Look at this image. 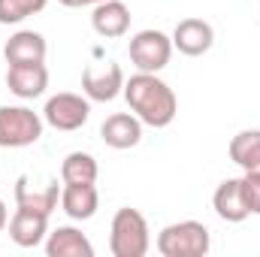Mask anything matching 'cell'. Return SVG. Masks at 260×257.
<instances>
[{
    "mask_svg": "<svg viewBox=\"0 0 260 257\" xmlns=\"http://www.w3.org/2000/svg\"><path fill=\"white\" fill-rule=\"evenodd\" d=\"M64 182H97V160L88 151H70L61 164Z\"/></svg>",
    "mask_w": 260,
    "mask_h": 257,
    "instance_id": "d6986e66",
    "label": "cell"
},
{
    "mask_svg": "<svg viewBox=\"0 0 260 257\" xmlns=\"http://www.w3.org/2000/svg\"><path fill=\"white\" fill-rule=\"evenodd\" d=\"M91 27L106 40H118L130 30V9L121 0H103L91 12Z\"/></svg>",
    "mask_w": 260,
    "mask_h": 257,
    "instance_id": "4fadbf2b",
    "label": "cell"
},
{
    "mask_svg": "<svg viewBox=\"0 0 260 257\" xmlns=\"http://www.w3.org/2000/svg\"><path fill=\"white\" fill-rule=\"evenodd\" d=\"M230 160L245 173H260V130H242L230 139Z\"/></svg>",
    "mask_w": 260,
    "mask_h": 257,
    "instance_id": "ac0fdd59",
    "label": "cell"
},
{
    "mask_svg": "<svg viewBox=\"0 0 260 257\" xmlns=\"http://www.w3.org/2000/svg\"><path fill=\"white\" fill-rule=\"evenodd\" d=\"M121 94L127 100L130 112L148 127H170L179 112V100L173 88L164 79H157V73H136L124 79Z\"/></svg>",
    "mask_w": 260,
    "mask_h": 257,
    "instance_id": "6da1fadb",
    "label": "cell"
},
{
    "mask_svg": "<svg viewBox=\"0 0 260 257\" xmlns=\"http://www.w3.org/2000/svg\"><path fill=\"white\" fill-rule=\"evenodd\" d=\"M130 61L139 73H160L173 58V37H167L164 30H139L130 40Z\"/></svg>",
    "mask_w": 260,
    "mask_h": 257,
    "instance_id": "5b68a950",
    "label": "cell"
},
{
    "mask_svg": "<svg viewBox=\"0 0 260 257\" xmlns=\"http://www.w3.org/2000/svg\"><path fill=\"white\" fill-rule=\"evenodd\" d=\"M212 43H215V30L203 18H182L173 30V49H179L188 58L206 55L212 49Z\"/></svg>",
    "mask_w": 260,
    "mask_h": 257,
    "instance_id": "ba28073f",
    "label": "cell"
},
{
    "mask_svg": "<svg viewBox=\"0 0 260 257\" xmlns=\"http://www.w3.org/2000/svg\"><path fill=\"white\" fill-rule=\"evenodd\" d=\"M209 245V230L200 221H176L157 233V251L164 257H203Z\"/></svg>",
    "mask_w": 260,
    "mask_h": 257,
    "instance_id": "3957f363",
    "label": "cell"
},
{
    "mask_svg": "<svg viewBox=\"0 0 260 257\" xmlns=\"http://www.w3.org/2000/svg\"><path fill=\"white\" fill-rule=\"evenodd\" d=\"M58 3H64V6H97V3H103V0H58Z\"/></svg>",
    "mask_w": 260,
    "mask_h": 257,
    "instance_id": "7402d4cb",
    "label": "cell"
},
{
    "mask_svg": "<svg viewBox=\"0 0 260 257\" xmlns=\"http://www.w3.org/2000/svg\"><path fill=\"white\" fill-rule=\"evenodd\" d=\"M6 224H9V212H6V203L0 200V233L6 230Z\"/></svg>",
    "mask_w": 260,
    "mask_h": 257,
    "instance_id": "603a6c76",
    "label": "cell"
},
{
    "mask_svg": "<svg viewBox=\"0 0 260 257\" xmlns=\"http://www.w3.org/2000/svg\"><path fill=\"white\" fill-rule=\"evenodd\" d=\"M46 52H49V46H46L43 34H37V30H18L3 46L6 64H43Z\"/></svg>",
    "mask_w": 260,
    "mask_h": 257,
    "instance_id": "7c38bea8",
    "label": "cell"
},
{
    "mask_svg": "<svg viewBox=\"0 0 260 257\" xmlns=\"http://www.w3.org/2000/svg\"><path fill=\"white\" fill-rule=\"evenodd\" d=\"M151 248L148 221L139 209H118L109 227V251L115 257H145Z\"/></svg>",
    "mask_w": 260,
    "mask_h": 257,
    "instance_id": "7a4b0ae2",
    "label": "cell"
},
{
    "mask_svg": "<svg viewBox=\"0 0 260 257\" xmlns=\"http://www.w3.org/2000/svg\"><path fill=\"white\" fill-rule=\"evenodd\" d=\"M46 254L49 257H94L91 239L76 230V227H58L46 239Z\"/></svg>",
    "mask_w": 260,
    "mask_h": 257,
    "instance_id": "e0dca14e",
    "label": "cell"
},
{
    "mask_svg": "<svg viewBox=\"0 0 260 257\" xmlns=\"http://www.w3.org/2000/svg\"><path fill=\"white\" fill-rule=\"evenodd\" d=\"M49 233V218L27 212V209H15V215L9 218V239L21 248H37Z\"/></svg>",
    "mask_w": 260,
    "mask_h": 257,
    "instance_id": "2e32d148",
    "label": "cell"
},
{
    "mask_svg": "<svg viewBox=\"0 0 260 257\" xmlns=\"http://www.w3.org/2000/svg\"><path fill=\"white\" fill-rule=\"evenodd\" d=\"M58 203H61V188H58V182H49L43 191L30 188L27 176H21V179L15 182V206H18V209H27V212H37V215H46V218H49V215L58 209Z\"/></svg>",
    "mask_w": 260,
    "mask_h": 257,
    "instance_id": "9a60e30c",
    "label": "cell"
},
{
    "mask_svg": "<svg viewBox=\"0 0 260 257\" xmlns=\"http://www.w3.org/2000/svg\"><path fill=\"white\" fill-rule=\"evenodd\" d=\"M43 136V118L27 106H0V148H24Z\"/></svg>",
    "mask_w": 260,
    "mask_h": 257,
    "instance_id": "277c9868",
    "label": "cell"
},
{
    "mask_svg": "<svg viewBox=\"0 0 260 257\" xmlns=\"http://www.w3.org/2000/svg\"><path fill=\"white\" fill-rule=\"evenodd\" d=\"M100 206V194L94 188V182H64L61 191V209L73 221H88L97 215Z\"/></svg>",
    "mask_w": 260,
    "mask_h": 257,
    "instance_id": "30bf717a",
    "label": "cell"
},
{
    "mask_svg": "<svg viewBox=\"0 0 260 257\" xmlns=\"http://www.w3.org/2000/svg\"><path fill=\"white\" fill-rule=\"evenodd\" d=\"M100 136H103V142H106L109 148L124 151V148L139 145V139H142V121H139L133 112H115V115H109V118L103 121Z\"/></svg>",
    "mask_w": 260,
    "mask_h": 257,
    "instance_id": "5bb4252c",
    "label": "cell"
},
{
    "mask_svg": "<svg viewBox=\"0 0 260 257\" xmlns=\"http://www.w3.org/2000/svg\"><path fill=\"white\" fill-rule=\"evenodd\" d=\"M6 88L21 100H34L49 88V70L46 64H9Z\"/></svg>",
    "mask_w": 260,
    "mask_h": 257,
    "instance_id": "9c48e42d",
    "label": "cell"
},
{
    "mask_svg": "<svg viewBox=\"0 0 260 257\" xmlns=\"http://www.w3.org/2000/svg\"><path fill=\"white\" fill-rule=\"evenodd\" d=\"M49 0H0V24H18L46 9Z\"/></svg>",
    "mask_w": 260,
    "mask_h": 257,
    "instance_id": "ffe728a7",
    "label": "cell"
},
{
    "mask_svg": "<svg viewBox=\"0 0 260 257\" xmlns=\"http://www.w3.org/2000/svg\"><path fill=\"white\" fill-rule=\"evenodd\" d=\"M82 91L88 94V100L97 103H109L124 91V70L118 64H100V67H85L82 73Z\"/></svg>",
    "mask_w": 260,
    "mask_h": 257,
    "instance_id": "52a82bcc",
    "label": "cell"
},
{
    "mask_svg": "<svg viewBox=\"0 0 260 257\" xmlns=\"http://www.w3.org/2000/svg\"><path fill=\"white\" fill-rule=\"evenodd\" d=\"M242 194H245L248 212L260 215V173H245L242 176Z\"/></svg>",
    "mask_w": 260,
    "mask_h": 257,
    "instance_id": "44dd1931",
    "label": "cell"
},
{
    "mask_svg": "<svg viewBox=\"0 0 260 257\" xmlns=\"http://www.w3.org/2000/svg\"><path fill=\"white\" fill-rule=\"evenodd\" d=\"M212 206H215L218 218L227 221V224H239V221H245L251 212H248V206H245L242 179H224V182L215 188V194H212Z\"/></svg>",
    "mask_w": 260,
    "mask_h": 257,
    "instance_id": "8fae6325",
    "label": "cell"
},
{
    "mask_svg": "<svg viewBox=\"0 0 260 257\" xmlns=\"http://www.w3.org/2000/svg\"><path fill=\"white\" fill-rule=\"evenodd\" d=\"M88 115H91V103L85 97H79V94H70V91L49 97V103L43 109L46 124H52L55 130H64V133L85 127Z\"/></svg>",
    "mask_w": 260,
    "mask_h": 257,
    "instance_id": "8992f818",
    "label": "cell"
}]
</instances>
